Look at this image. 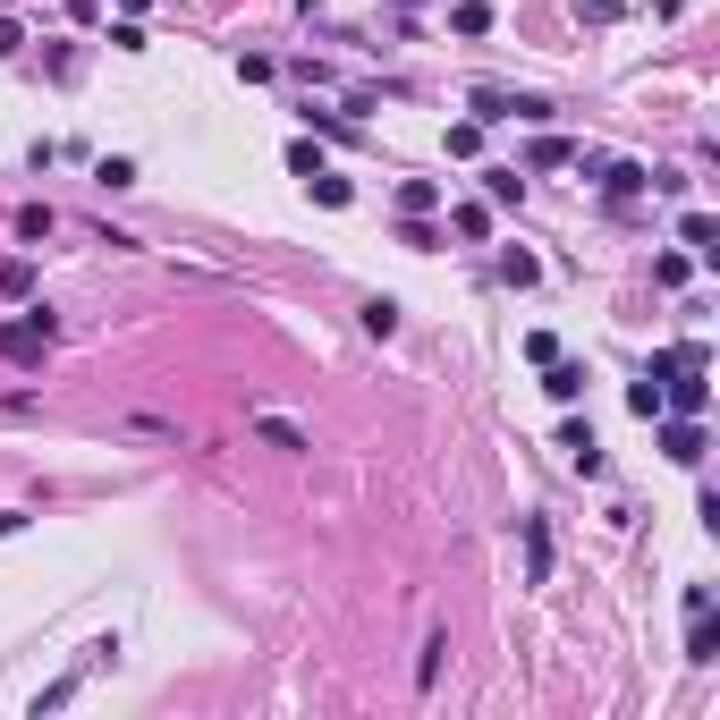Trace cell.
Listing matches in <instances>:
<instances>
[{"label": "cell", "instance_id": "cell-1", "mask_svg": "<svg viewBox=\"0 0 720 720\" xmlns=\"http://www.w3.org/2000/svg\"><path fill=\"white\" fill-rule=\"evenodd\" d=\"M51 357V314H43V305H34V314H18V323H0V364H43Z\"/></svg>", "mask_w": 720, "mask_h": 720}, {"label": "cell", "instance_id": "cell-2", "mask_svg": "<svg viewBox=\"0 0 720 720\" xmlns=\"http://www.w3.org/2000/svg\"><path fill=\"white\" fill-rule=\"evenodd\" d=\"M475 119H525V128H551V102H543V94H509V85H475Z\"/></svg>", "mask_w": 720, "mask_h": 720}, {"label": "cell", "instance_id": "cell-3", "mask_svg": "<svg viewBox=\"0 0 720 720\" xmlns=\"http://www.w3.org/2000/svg\"><path fill=\"white\" fill-rule=\"evenodd\" d=\"M661 458L704 466V416H670V425H661Z\"/></svg>", "mask_w": 720, "mask_h": 720}, {"label": "cell", "instance_id": "cell-4", "mask_svg": "<svg viewBox=\"0 0 720 720\" xmlns=\"http://www.w3.org/2000/svg\"><path fill=\"white\" fill-rule=\"evenodd\" d=\"M518 534H525V585H551V525L518 518Z\"/></svg>", "mask_w": 720, "mask_h": 720}, {"label": "cell", "instance_id": "cell-5", "mask_svg": "<svg viewBox=\"0 0 720 720\" xmlns=\"http://www.w3.org/2000/svg\"><path fill=\"white\" fill-rule=\"evenodd\" d=\"M678 237H687L704 263H720V221H712V212H678Z\"/></svg>", "mask_w": 720, "mask_h": 720}, {"label": "cell", "instance_id": "cell-6", "mask_svg": "<svg viewBox=\"0 0 720 720\" xmlns=\"http://www.w3.org/2000/svg\"><path fill=\"white\" fill-rule=\"evenodd\" d=\"M559 450H568V458L585 466V475H602V441H593V425H577V416H568V432H559Z\"/></svg>", "mask_w": 720, "mask_h": 720}, {"label": "cell", "instance_id": "cell-7", "mask_svg": "<svg viewBox=\"0 0 720 720\" xmlns=\"http://www.w3.org/2000/svg\"><path fill=\"white\" fill-rule=\"evenodd\" d=\"M543 391H551L559 407H568V398H585V364H559L551 357V364H543Z\"/></svg>", "mask_w": 720, "mask_h": 720}, {"label": "cell", "instance_id": "cell-8", "mask_svg": "<svg viewBox=\"0 0 720 720\" xmlns=\"http://www.w3.org/2000/svg\"><path fill=\"white\" fill-rule=\"evenodd\" d=\"M687 661H720V627H712V611H695V619H687Z\"/></svg>", "mask_w": 720, "mask_h": 720}, {"label": "cell", "instance_id": "cell-9", "mask_svg": "<svg viewBox=\"0 0 720 720\" xmlns=\"http://www.w3.org/2000/svg\"><path fill=\"white\" fill-rule=\"evenodd\" d=\"M500 280H509V289H534V280H543V263L525 255V246H509V255H500Z\"/></svg>", "mask_w": 720, "mask_h": 720}, {"label": "cell", "instance_id": "cell-10", "mask_svg": "<svg viewBox=\"0 0 720 720\" xmlns=\"http://www.w3.org/2000/svg\"><path fill=\"white\" fill-rule=\"evenodd\" d=\"M0 297H18V305L34 297V263H26V255H9V263H0Z\"/></svg>", "mask_w": 720, "mask_h": 720}, {"label": "cell", "instance_id": "cell-11", "mask_svg": "<svg viewBox=\"0 0 720 720\" xmlns=\"http://www.w3.org/2000/svg\"><path fill=\"white\" fill-rule=\"evenodd\" d=\"M364 330H373V339H391V330H398V305H391V297H364Z\"/></svg>", "mask_w": 720, "mask_h": 720}, {"label": "cell", "instance_id": "cell-12", "mask_svg": "<svg viewBox=\"0 0 720 720\" xmlns=\"http://www.w3.org/2000/svg\"><path fill=\"white\" fill-rule=\"evenodd\" d=\"M441 653H450V636L432 627V636H425V661H416V687H432V678H441Z\"/></svg>", "mask_w": 720, "mask_h": 720}, {"label": "cell", "instance_id": "cell-13", "mask_svg": "<svg viewBox=\"0 0 720 720\" xmlns=\"http://www.w3.org/2000/svg\"><path fill=\"white\" fill-rule=\"evenodd\" d=\"M255 432H263V441H271V450H305V432H297V425H289V416H263V425H255Z\"/></svg>", "mask_w": 720, "mask_h": 720}, {"label": "cell", "instance_id": "cell-14", "mask_svg": "<svg viewBox=\"0 0 720 720\" xmlns=\"http://www.w3.org/2000/svg\"><path fill=\"white\" fill-rule=\"evenodd\" d=\"M432 204H441V187H432V178H407V187H398V212H432Z\"/></svg>", "mask_w": 720, "mask_h": 720}, {"label": "cell", "instance_id": "cell-15", "mask_svg": "<svg viewBox=\"0 0 720 720\" xmlns=\"http://www.w3.org/2000/svg\"><path fill=\"white\" fill-rule=\"evenodd\" d=\"M627 407H636V416H644V425H661V382H653V373H644V382H636V391H627Z\"/></svg>", "mask_w": 720, "mask_h": 720}, {"label": "cell", "instance_id": "cell-16", "mask_svg": "<svg viewBox=\"0 0 720 720\" xmlns=\"http://www.w3.org/2000/svg\"><path fill=\"white\" fill-rule=\"evenodd\" d=\"M94 178H102V187H136V162H128V153H102Z\"/></svg>", "mask_w": 720, "mask_h": 720}, {"label": "cell", "instance_id": "cell-17", "mask_svg": "<svg viewBox=\"0 0 720 720\" xmlns=\"http://www.w3.org/2000/svg\"><path fill=\"white\" fill-rule=\"evenodd\" d=\"M484 187H491V204H518V196H525L518 170H484Z\"/></svg>", "mask_w": 720, "mask_h": 720}, {"label": "cell", "instance_id": "cell-18", "mask_svg": "<svg viewBox=\"0 0 720 720\" xmlns=\"http://www.w3.org/2000/svg\"><path fill=\"white\" fill-rule=\"evenodd\" d=\"M450 26H458V34H491V9H484V0H458V18H450Z\"/></svg>", "mask_w": 720, "mask_h": 720}, {"label": "cell", "instance_id": "cell-19", "mask_svg": "<svg viewBox=\"0 0 720 720\" xmlns=\"http://www.w3.org/2000/svg\"><path fill=\"white\" fill-rule=\"evenodd\" d=\"M458 237H491V204H458Z\"/></svg>", "mask_w": 720, "mask_h": 720}, {"label": "cell", "instance_id": "cell-20", "mask_svg": "<svg viewBox=\"0 0 720 720\" xmlns=\"http://www.w3.org/2000/svg\"><path fill=\"white\" fill-rule=\"evenodd\" d=\"M398 246H416V255H432V230H425V212H407V221H398Z\"/></svg>", "mask_w": 720, "mask_h": 720}, {"label": "cell", "instance_id": "cell-21", "mask_svg": "<svg viewBox=\"0 0 720 720\" xmlns=\"http://www.w3.org/2000/svg\"><path fill=\"white\" fill-rule=\"evenodd\" d=\"M18 237H51V204H26V212H18Z\"/></svg>", "mask_w": 720, "mask_h": 720}, {"label": "cell", "instance_id": "cell-22", "mask_svg": "<svg viewBox=\"0 0 720 720\" xmlns=\"http://www.w3.org/2000/svg\"><path fill=\"white\" fill-rule=\"evenodd\" d=\"M18 51H26V26H18V18H0V60H18Z\"/></svg>", "mask_w": 720, "mask_h": 720}, {"label": "cell", "instance_id": "cell-23", "mask_svg": "<svg viewBox=\"0 0 720 720\" xmlns=\"http://www.w3.org/2000/svg\"><path fill=\"white\" fill-rule=\"evenodd\" d=\"M18 525H26V518H18V509H0V534H18Z\"/></svg>", "mask_w": 720, "mask_h": 720}, {"label": "cell", "instance_id": "cell-24", "mask_svg": "<svg viewBox=\"0 0 720 720\" xmlns=\"http://www.w3.org/2000/svg\"><path fill=\"white\" fill-rule=\"evenodd\" d=\"M398 9H416V0H398Z\"/></svg>", "mask_w": 720, "mask_h": 720}]
</instances>
